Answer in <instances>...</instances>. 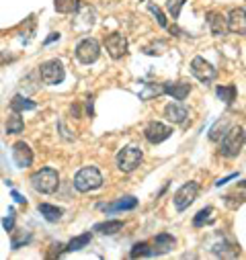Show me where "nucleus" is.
<instances>
[{"instance_id":"obj_36","label":"nucleus","mask_w":246,"mask_h":260,"mask_svg":"<svg viewBox=\"0 0 246 260\" xmlns=\"http://www.w3.org/2000/svg\"><path fill=\"white\" fill-rule=\"evenodd\" d=\"M57 37H59V35H57V33H51V37H49V39H47V41H45V43H51V41H55V39H57Z\"/></svg>"},{"instance_id":"obj_19","label":"nucleus","mask_w":246,"mask_h":260,"mask_svg":"<svg viewBox=\"0 0 246 260\" xmlns=\"http://www.w3.org/2000/svg\"><path fill=\"white\" fill-rule=\"evenodd\" d=\"M232 127V123H230V119L228 117H224V119H220V121H216V125L209 129V140L211 142H220L224 136H226V132Z\"/></svg>"},{"instance_id":"obj_11","label":"nucleus","mask_w":246,"mask_h":260,"mask_svg":"<svg viewBox=\"0 0 246 260\" xmlns=\"http://www.w3.org/2000/svg\"><path fill=\"white\" fill-rule=\"evenodd\" d=\"M228 31L234 35H246V11L244 9H232L226 17Z\"/></svg>"},{"instance_id":"obj_35","label":"nucleus","mask_w":246,"mask_h":260,"mask_svg":"<svg viewBox=\"0 0 246 260\" xmlns=\"http://www.w3.org/2000/svg\"><path fill=\"white\" fill-rule=\"evenodd\" d=\"M13 199H15V201H17V203H25V199H23V197H21V194H19V192H17V190H13Z\"/></svg>"},{"instance_id":"obj_12","label":"nucleus","mask_w":246,"mask_h":260,"mask_svg":"<svg viewBox=\"0 0 246 260\" xmlns=\"http://www.w3.org/2000/svg\"><path fill=\"white\" fill-rule=\"evenodd\" d=\"M13 160L19 168H27L33 164V152L25 142H17L13 146Z\"/></svg>"},{"instance_id":"obj_5","label":"nucleus","mask_w":246,"mask_h":260,"mask_svg":"<svg viewBox=\"0 0 246 260\" xmlns=\"http://www.w3.org/2000/svg\"><path fill=\"white\" fill-rule=\"evenodd\" d=\"M39 78L43 80V84L53 86V84L64 82L66 70H64V66H62V61H57V59H47V61H43L41 66H39Z\"/></svg>"},{"instance_id":"obj_24","label":"nucleus","mask_w":246,"mask_h":260,"mask_svg":"<svg viewBox=\"0 0 246 260\" xmlns=\"http://www.w3.org/2000/svg\"><path fill=\"white\" fill-rule=\"evenodd\" d=\"M11 107H13V111H15V113H23V111H33L37 105H35L33 101H29V99H25V96L17 94V96L13 99V103H11Z\"/></svg>"},{"instance_id":"obj_6","label":"nucleus","mask_w":246,"mask_h":260,"mask_svg":"<svg viewBox=\"0 0 246 260\" xmlns=\"http://www.w3.org/2000/svg\"><path fill=\"white\" fill-rule=\"evenodd\" d=\"M199 182L191 180V182H184L176 192H174V207L176 211H184V209H189V205H193V201L197 199V194H199Z\"/></svg>"},{"instance_id":"obj_2","label":"nucleus","mask_w":246,"mask_h":260,"mask_svg":"<svg viewBox=\"0 0 246 260\" xmlns=\"http://www.w3.org/2000/svg\"><path fill=\"white\" fill-rule=\"evenodd\" d=\"M74 186L76 190L80 192H90V190H97L103 186V174L99 172V168L95 166H84L76 172L74 176Z\"/></svg>"},{"instance_id":"obj_28","label":"nucleus","mask_w":246,"mask_h":260,"mask_svg":"<svg viewBox=\"0 0 246 260\" xmlns=\"http://www.w3.org/2000/svg\"><path fill=\"white\" fill-rule=\"evenodd\" d=\"M164 94V84H146V88L140 92L142 101H150L152 96H160Z\"/></svg>"},{"instance_id":"obj_31","label":"nucleus","mask_w":246,"mask_h":260,"mask_svg":"<svg viewBox=\"0 0 246 260\" xmlns=\"http://www.w3.org/2000/svg\"><path fill=\"white\" fill-rule=\"evenodd\" d=\"M148 11H150V13H152V15L156 17V21H158V25H160V27H164V29L168 27V21H166L164 13H162V11H160V9L156 7V5H152V3H150V5H148Z\"/></svg>"},{"instance_id":"obj_8","label":"nucleus","mask_w":246,"mask_h":260,"mask_svg":"<svg viewBox=\"0 0 246 260\" xmlns=\"http://www.w3.org/2000/svg\"><path fill=\"white\" fill-rule=\"evenodd\" d=\"M170 136H172V127H168V125H164V123H160V121H150V123L144 127V138H146L152 146L162 144V142L168 140Z\"/></svg>"},{"instance_id":"obj_14","label":"nucleus","mask_w":246,"mask_h":260,"mask_svg":"<svg viewBox=\"0 0 246 260\" xmlns=\"http://www.w3.org/2000/svg\"><path fill=\"white\" fill-rule=\"evenodd\" d=\"M174 246H176V238L170 236V234H166V232H162V234H158V236L154 238V242H152V256H154V254H156V256L166 254V252H170Z\"/></svg>"},{"instance_id":"obj_37","label":"nucleus","mask_w":246,"mask_h":260,"mask_svg":"<svg viewBox=\"0 0 246 260\" xmlns=\"http://www.w3.org/2000/svg\"><path fill=\"white\" fill-rule=\"evenodd\" d=\"M240 188H246V180H242V182H240Z\"/></svg>"},{"instance_id":"obj_27","label":"nucleus","mask_w":246,"mask_h":260,"mask_svg":"<svg viewBox=\"0 0 246 260\" xmlns=\"http://www.w3.org/2000/svg\"><path fill=\"white\" fill-rule=\"evenodd\" d=\"M23 129H25L23 117H21L19 113H13L11 119H9V125H7V132H9V134H21Z\"/></svg>"},{"instance_id":"obj_20","label":"nucleus","mask_w":246,"mask_h":260,"mask_svg":"<svg viewBox=\"0 0 246 260\" xmlns=\"http://www.w3.org/2000/svg\"><path fill=\"white\" fill-rule=\"evenodd\" d=\"M39 213L47 219V221H57V219H62V215H64V209H59V207H55V205H49V203H39Z\"/></svg>"},{"instance_id":"obj_18","label":"nucleus","mask_w":246,"mask_h":260,"mask_svg":"<svg viewBox=\"0 0 246 260\" xmlns=\"http://www.w3.org/2000/svg\"><path fill=\"white\" fill-rule=\"evenodd\" d=\"M80 3L82 0H53V7L62 15H74L80 11Z\"/></svg>"},{"instance_id":"obj_34","label":"nucleus","mask_w":246,"mask_h":260,"mask_svg":"<svg viewBox=\"0 0 246 260\" xmlns=\"http://www.w3.org/2000/svg\"><path fill=\"white\" fill-rule=\"evenodd\" d=\"M3 225H5V230H13V217L3 219Z\"/></svg>"},{"instance_id":"obj_16","label":"nucleus","mask_w":246,"mask_h":260,"mask_svg":"<svg viewBox=\"0 0 246 260\" xmlns=\"http://www.w3.org/2000/svg\"><path fill=\"white\" fill-rule=\"evenodd\" d=\"M207 25L216 37H222L228 33V23H226V17L222 13H216V11L207 13Z\"/></svg>"},{"instance_id":"obj_33","label":"nucleus","mask_w":246,"mask_h":260,"mask_svg":"<svg viewBox=\"0 0 246 260\" xmlns=\"http://www.w3.org/2000/svg\"><path fill=\"white\" fill-rule=\"evenodd\" d=\"M238 174H228V176H224V178H220L218 182H216V186H222V184H226V182H230L232 178H236Z\"/></svg>"},{"instance_id":"obj_15","label":"nucleus","mask_w":246,"mask_h":260,"mask_svg":"<svg viewBox=\"0 0 246 260\" xmlns=\"http://www.w3.org/2000/svg\"><path fill=\"white\" fill-rule=\"evenodd\" d=\"M191 92L189 82H164V94H170L174 101H184Z\"/></svg>"},{"instance_id":"obj_23","label":"nucleus","mask_w":246,"mask_h":260,"mask_svg":"<svg viewBox=\"0 0 246 260\" xmlns=\"http://www.w3.org/2000/svg\"><path fill=\"white\" fill-rule=\"evenodd\" d=\"M213 213H216L213 207H205V209H201V211L193 217V225H195V228H203L205 223H213V221H216Z\"/></svg>"},{"instance_id":"obj_10","label":"nucleus","mask_w":246,"mask_h":260,"mask_svg":"<svg viewBox=\"0 0 246 260\" xmlns=\"http://www.w3.org/2000/svg\"><path fill=\"white\" fill-rule=\"evenodd\" d=\"M191 74L199 80V82H211V80H216V76H218V70L211 66V63L207 61V59H203V57H193V61H191Z\"/></svg>"},{"instance_id":"obj_17","label":"nucleus","mask_w":246,"mask_h":260,"mask_svg":"<svg viewBox=\"0 0 246 260\" xmlns=\"http://www.w3.org/2000/svg\"><path fill=\"white\" fill-rule=\"evenodd\" d=\"M211 254L222 256V258H234V256H238V254H240V248H238L236 244L228 242V240H220L218 244H213V246H211Z\"/></svg>"},{"instance_id":"obj_22","label":"nucleus","mask_w":246,"mask_h":260,"mask_svg":"<svg viewBox=\"0 0 246 260\" xmlns=\"http://www.w3.org/2000/svg\"><path fill=\"white\" fill-rule=\"evenodd\" d=\"M138 207V199H134V197H126V199H119L117 203H113V205H109V207H105L109 213H113V211H130V209H136Z\"/></svg>"},{"instance_id":"obj_9","label":"nucleus","mask_w":246,"mask_h":260,"mask_svg":"<svg viewBox=\"0 0 246 260\" xmlns=\"http://www.w3.org/2000/svg\"><path fill=\"white\" fill-rule=\"evenodd\" d=\"M103 45H105L107 53L113 59H121L123 55L128 53V39H126V35H121V33H109V35H105Z\"/></svg>"},{"instance_id":"obj_1","label":"nucleus","mask_w":246,"mask_h":260,"mask_svg":"<svg viewBox=\"0 0 246 260\" xmlns=\"http://www.w3.org/2000/svg\"><path fill=\"white\" fill-rule=\"evenodd\" d=\"M244 144H246V132H244V127L234 125V127L228 129L226 136L220 140V150L218 152L224 158H236L242 152Z\"/></svg>"},{"instance_id":"obj_30","label":"nucleus","mask_w":246,"mask_h":260,"mask_svg":"<svg viewBox=\"0 0 246 260\" xmlns=\"http://www.w3.org/2000/svg\"><path fill=\"white\" fill-rule=\"evenodd\" d=\"M184 3H187V0H168V3H166L168 15H170L172 19H178V15H180V11H182Z\"/></svg>"},{"instance_id":"obj_29","label":"nucleus","mask_w":246,"mask_h":260,"mask_svg":"<svg viewBox=\"0 0 246 260\" xmlns=\"http://www.w3.org/2000/svg\"><path fill=\"white\" fill-rule=\"evenodd\" d=\"M130 256H132V258H144V256H152V244H148V242H140V244H136V246L132 248Z\"/></svg>"},{"instance_id":"obj_32","label":"nucleus","mask_w":246,"mask_h":260,"mask_svg":"<svg viewBox=\"0 0 246 260\" xmlns=\"http://www.w3.org/2000/svg\"><path fill=\"white\" fill-rule=\"evenodd\" d=\"M158 49H166V43L158 41V43H154V45L146 47V49H144V53H148V55H160V51H158Z\"/></svg>"},{"instance_id":"obj_13","label":"nucleus","mask_w":246,"mask_h":260,"mask_svg":"<svg viewBox=\"0 0 246 260\" xmlns=\"http://www.w3.org/2000/svg\"><path fill=\"white\" fill-rule=\"evenodd\" d=\"M164 117L174 125H184L189 119V111L184 109L180 103H170V105L164 107Z\"/></svg>"},{"instance_id":"obj_25","label":"nucleus","mask_w":246,"mask_h":260,"mask_svg":"<svg viewBox=\"0 0 246 260\" xmlns=\"http://www.w3.org/2000/svg\"><path fill=\"white\" fill-rule=\"evenodd\" d=\"M216 92H218V96H220V99H222V101H224L228 107H230V105L236 101V86H234V84L218 86V90H216Z\"/></svg>"},{"instance_id":"obj_4","label":"nucleus","mask_w":246,"mask_h":260,"mask_svg":"<svg viewBox=\"0 0 246 260\" xmlns=\"http://www.w3.org/2000/svg\"><path fill=\"white\" fill-rule=\"evenodd\" d=\"M142 160H144V152L140 148H136V146H128V148H123L117 154V168L121 172L130 174L142 164Z\"/></svg>"},{"instance_id":"obj_26","label":"nucleus","mask_w":246,"mask_h":260,"mask_svg":"<svg viewBox=\"0 0 246 260\" xmlns=\"http://www.w3.org/2000/svg\"><path fill=\"white\" fill-rule=\"evenodd\" d=\"M90 234H82V236H78V238H74L72 242H68V246H66V252H76V250H82V248H86L88 244H90Z\"/></svg>"},{"instance_id":"obj_7","label":"nucleus","mask_w":246,"mask_h":260,"mask_svg":"<svg viewBox=\"0 0 246 260\" xmlns=\"http://www.w3.org/2000/svg\"><path fill=\"white\" fill-rule=\"evenodd\" d=\"M99 55H101V45L93 37H86L76 45V57L82 63H93L99 59Z\"/></svg>"},{"instance_id":"obj_21","label":"nucleus","mask_w":246,"mask_h":260,"mask_svg":"<svg viewBox=\"0 0 246 260\" xmlns=\"http://www.w3.org/2000/svg\"><path fill=\"white\" fill-rule=\"evenodd\" d=\"M121 230H123V221H119V219L103 221V223H97V225H95V232H99V234H103V236H113V234H117V232H121Z\"/></svg>"},{"instance_id":"obj_3","label":"nucleus","mask_w":246,"mask_h":260,"mask_svg":"<svg viewBox=\"0 0 246 260\" xmlns=\"http://www.w3.org/2000/svg\"><path fill=\"white\" fill-rule=\"evenodd\" d=\"M31 184L37 192H43V194H51L57 190L59 186V174L57 170L53 168H41L37 170L33 176H31Z\"/></svg>"}]
</instances>
